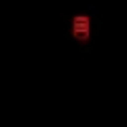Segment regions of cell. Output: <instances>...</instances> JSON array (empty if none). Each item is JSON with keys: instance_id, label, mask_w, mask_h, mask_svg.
<instances>
[{"instance_id": "1", "label": "cell", "mask_w": 127, "mask_h": 127, "mask_svg": "<svg viewBox=\"0 0 127 127\" xmlns=\"http://www.w3.org/2000/svg\"><path fill=\"white\" fill-rule=\"evenodd\" d=\"M72 36L76 38L81 45H87V42L91 40V17L87 13H78L72 17Z\"/></svg>"}]
</instances>
